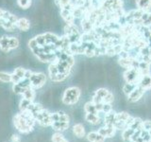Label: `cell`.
I'll list each match as a JSON object with an SVG mask.
<instances>
[{
	"instance_id": "obj_1",
	"label": "cell",
	"mask_w": 151,
	"mask_h": 142,
	"mask_svg": "<svg viewBox=\"0 0 151 142\" xmlns=\"http://www.w3.org/2000/svg\"><path fill=\"white\" fill-rule=\"evenodd\" d=\"M13 123L16 129L22 134H29L33 131L36 123L34 116L28 111H22L13 117Z\"/></svg>"
},
{
	"instance_id": "obj_2",
	"label": "cell",
	"mask_w": 151,
	"mask_h": 142,
	"mask_svg": "<svg viewBox=\"0 0 151 142\" xmlns=\"http://www.w3.org/2000/svg\"><path fill=\"white\" fill-rule=\"evenodd\" d=\"M80 95H81V92H80V89L78 87L71 86L64 91L61 101L66 105H74L78 101Z\"/></svg>"
},
{
	"instance_id": "obj_3",
	"label": "cell",
	"mask_w": 151,
	"mask_h": 142,
	"mask_svg": "<svg viewBox=\"0 0 151 142\" xmlns=\"http://www.w3.org/2000/svg\"><path fill=\"white\" fill-rule=\"evenodd\" d=\"M34 39L36 41V43L41 46H44L46 45H54L56 46V44L58 43L60 36H58L55 33L52 32H45V33H42V34H39L34 37Z\"/></svg>"
},
{
	"instance_id": "obj_4",
	"label": "cell",
	"mask_w": 151,
	"mask_h": 142,
	"mask_svg": "<svg viewBox=\"0 0 151 142\" xmlns=\"http://www.w3.org/2000/svg\"><path fill=\"white\" fill-rule=\"evenodd\" d=\"M142 77V74L140 72V70L138 67H131L129 69H126L124 73V79L126 80V83H134L138 85L139 80Z\"/></svg>"
},
{
	"instance_id": "obj_5",
	"label": "cell",
	"mask_w": 151,
	"mask_h": 142,
	"mask_svg": "<svg viewBox=\"0 0 151 142\" xmlns=\"http://www.w3.org/2000/svg\"><path fill=\"white\" fill-rule=\"evenodd\" d=\"M30 86L34 89L42 87L46 83V76L42 72H32L29 77Z\"/></svg>"
},
{
	"instance_id": "obj_6",
	"label": "cell",
	"mask_w": 151,
	"mask_h": 142,
	"mask_svg": "<svg viewBox=\"0 0 151 142\" xmlns=\"http://www.w3.org/2000/svg\"><path fill=\"white\" fill-rule=\"evenodd\" d=\"M123 0H105L100 7L105 12H113L123 9Z\"/></svg>"
},
{
	"instance_id": "obj_7",
	"label": "cell",
	"mask_w": 151,
	"mask_h": 142,
	"mask_svg": "<svg viewBox=\"0 0 151 142\" xmlns=\"http://www.w3.org/2000/svg\"><path fill=\"white\" fill-rule=\"evenodd\" d=\"M50 114L46 109H42L40 112H38L37 114L34 115V117L36 120V122H38L41 126H44V127H48L52 125V120H51V117H50Z\"/></svg>"
},
{
	"instance_id": "obj_8",
	"label": "cell",
	"mask_w": 151,
	"mask_h": 142,
	"mask_svg": "<svg viewBox=\"0 0 151 142\" xmlns=\"http://www.w3.org/2000/svg\"><path fill=\"white\" fill-rule=\"evenodd\" d=\"M74 7H75V4L73 3L69 5V6H66L64 8L60 9V16L66 23H74L75 21V17L73 14Z\"/></svg>"
},
{
	"instance_id": "obj_9",
	"label": "cell",
	"mask_w": 151,
	"mask_h": 142,
	"mask_svg": "<svg viewBox=\"0 0 151 142\" xmlns=\"http://www.w3.org/2000/svg\"><path fill=\"white\" fill-rule=\"evenodd\" d=\"M145 92V90H144L142 87H140L139 85H137L136 88L129 95V96H127L129 101H130V102H136V101H138L139 99H142V97L144 96Z\"/></svg>"
},
{
	"instance_id": "obj_10",
	"label": "cell",
	"mask_w": 151,
	"mask_h": 142,
	"mask_svg": "<svg viewBox=\"0 0 151 142\" xmlns=\"http://www.w3.org/2000/svg\"><path fill=\"white\" fill-rule=\"evenodd\" d=\"M0 50L8 53V52L12 51V45H11V36L3 35L0 37Z\"/></svg>"
},
{
	"instance_id": "obj_11",
	"label": "cell",
	"mask_w": 151,
	"mask_h": 142,
	"mask_svg": "<svg viewBox=\"0 0 151 142\" xmlns=\"http://www.w3.org/2000/svg\"><path fill=\"white\" fill-rule=\"evenodd\" d=\"M116 131L117 130H116V128L114 126L105 125L104 127L100 128V129L98 130V133L106 138V137H112L113 135H115Z\"/></svg>"
},
{
	"instance_id": "obj_12",
	"label": "cell",
	"mask_w": 151,
	"mask_h": 142,
	"mask_svg": "<svg viewBox=\"0 0 151 142\" xmlns=\"http://www.w3.org/2000/svg\"><path fill=\"white\" fill-rule=\"evenodd\" d=\"M138 85L140 87H142L145 91L151 89V75L150 74H146L143 75L141 77Z\"/></svg>"
},
{
	"instance_id": "obj_13",
	"label": "cell",
	"mask_w": 151,
	"mask_h": 142,
	"mask_svg": "<svg viewBox=\"0 0 151 142\" xmlns=\"http://www.w3.org/2000/svg\"><path fill=\"white\" fill-rule=\"evenodd\" d=\"M16 28H19L21 31H27L30 28V22L26 17L18 18L16 22Z\"/></svg>"
},
{
	"instance_id": "obj_14",
	"label": "cell",
	"mask_w": 151,
	"mask_h": 142,
	"mask_svg": "<svg viewBox=\"0 0 151 142\" xmlns=\"http://www.w3.org/2000/svg\"><path fill=\"white\" fill-rule=\"evenodd\" d=\"M87 140L89 142H104L105 141V137L101 135L98 132H91L86 135Z\"/></svg>"
},
{
	"instance_id": "obj_15",
	"label": "cell",
	"mask_w": 151,
	"mask_h": 142,
	"mask_svg": "<svg viewBox=\"0 0 151 142\" xmlns=\"http://www.w3.org/2000/svg\"><path fill=\"white\" fill-rule=\"evenodd\" d=\"M116 121H117V117L115 112L111 111L108 114H105V117H104V123H105V125L114 126Z\"/></svg>"
},
{
	"instance_id": "obj_16",
	"label": "cell",
	"mask_w": 151,
	"mask_h": 142,
	"mask_svg": "<svg viewBox=\"0 0 151 142\" xmlns=\"http://www.w3.org/2000/svg\"><path fill=\"white\" fill-rule=\"evenodd\" d=\"M85 120L89 122L92 125H97L100 123V117L99 114H92V113H86L85 116Z\"/></svg>"
},
{
	"instance_id": "obj_17",
	"label": "cell",
	"mask_w": 151,
	"mask_h": 142,
	"mask_svg": "<svg viewBox=\"0 0 151 142\" xmlns=\"http://www.w3.org/2000/svg\"><path fill=\"white\" fill-rule=\"evenodd\" d=\"M137 9L143 12H149L151 9V0H136Z\"/></svg>"
},
{
	"instance_id": "obj_18",
	"label": "cell",
	"mask_w": 151,
	"mask_h": 142,
	"mask_svg": "<svg viewBox=\"0 0 151 142\" xmlns=\"http://www.w3.org/2000/svg\"><path fill=\"white\" fill-rule=\"evenodd\" d=\"M73 133L76 136L78 137V138H82V137H84L85 135H86L85 128L81 123H77V124H75L73 126Z\"/></svg>"
},
{
	"instance_id": "obj_19",
	"label": "cell",
	"mask_w": 151,
	"mask_h": 142,
	"mask_svg": "<svg viewBox=\"0 0 151 142\" xmlns=\"http://www.w3.org/2000/svg\"><path fill=\"white\" fill-rule=\"evenodd\" d=\"M0 27L7 31H13L15 28H17L15 24H13L11 21L7 20V19H3V18H0Z\"/></svg>"
},
{
	"instance_id": "obj_20",
	"label": "cell",
	"mask_w": 151,
	"mask_h": 142,
	"mask_svg": "<svg viewBox=\"0 0 151 142\" xmlns=\"http://www.w3.org/2000/svg\"><path fill=\"white\" fill-rule=\"evenodd\" d=\"M51 127L56 132H63L69 128V122H63V121H55L52 123Z\"/></svg>"
},
{
	"instance_id": "obj_21",
	"label": "cell",
	"mask_w": 151,
	"mask_h": 142,
	"mask_svg": "<svg viewBox=\"0 0 151 142\" xmlns=\"http://www.w3.org/2000/svg\"><path fill=\"white\" fill-rule=\"evenodd\" d=\"M22 97L24 99H28V101H34L35 97H36L35 89L32 88L31 86L26 88L25 90H24V92L22 93Z\"/></svg>"
},
{
	"instance_id": "obj_22",
	"label": "cell",
	"mask_w": 151,
	"mask_h": 142,
	"mask_svg": "<svg viewBox=\"0 0 151 142\" xmlns=\"http://www.w3.org/2000/svg\"><path fill=\"white\" fill-rule=\"evenodd\" d=\"M150 63H147V62L145 61H139V64H138V69L140 70V72L143 75H146L149 74V67H150Z\"/></svg>"
},
{
	"instance_id": "obj_23",
	"label": "cell",
	"mask_w": 151,
	"mask_h": 142,
	"mask_svg": "<svg viewBox=\"0 0 151 142\" xmlns=\"http://www.w3.org/2000/svg\"><path fill=\"white\" fill-rule=\"evenodd\" d=\"M134 130L131 128H126L125 130H123L122 134V139L124 142H131V136L134 134Z\"/></svg>"
},
{
	"instance_id": "obj_24",
	"label": "cell",
	"mask_w": 151,
	"mask_h": 142,
	"mask_svg": "<svg viewBox=\"0 0 151 142\" xmlns=\"http://www.w3.org/2000/svg\"><path fill=\"white\" fill-rule=\"evenodd\" d=\"M142 26L144 27H151V12H145L143 16H142Z\"/></svg>"
},
{
	"instance_id": "obj_25",
	"label": "cell",
	"mask_w": 151,
	"mask_h": 142,
	"mask_svg": "<svg viewBox=\"0 0 151 142\" xmlns=\"http://www.w3.org/2000/svg\"><path fill=\"white\" fill-rule=\"evenodd\" d=\"M84 111L85 113H92V114H99L96 108V104L93 101H89L87 103H85L84 105Z\"/></svg>"
},
{
	"instance_id": "obj_26",
	"label": "cell",
	"mask_w": 151,
	"mask_h": 142,
	"mask_svg": "<svg viewBox=\"0 0 151 142\" xmlns=\"http://www.w3.org/2000/svg\"><path fill=\"white\" fill-rule=\"evenodd\" d=\"M0 82L4 83H12V73L5 72V71H0Z\"/></svg>"
},
{
	"instance_id": "obj_27",
	"label": "cell",
	"mask_w": 151,
	"mask_h": 142,
	"mask_svg": "<svg viewBox=\"0 0 151 142\" xmlns=\"http://www.w3.org/2000/svg\"><path fill=\"white\" fill-rule=\"evenodd\" d=\"M136 86H137V84L129 83H126L124 84V86H123V92H124L125 95H127V96H129V95L136 88Z\"/></svg>"
},
{
	"instance_id": "obj_28",
	"label": "cell",
	"mask_w": 151,
	"mask_h": 142,
	"mask_svg": "<svg viewBox=\"0 0 151 142\" xmlns=\"http://www.w3.org/2000/svg\"><path fill=\"white\" fill-rule=\"evenodd\" d=\"M129 128L133 129L134 131L138 129H142V128H143V120H142L140 117H134L133 122H132V124L130 125Z\"/></svg>"
},
{
	"instance_id": "obj_29",
	"label": "cell",
	"mask_w": 151,
	"mask_h": 142,
	"mask_svg": "<svg viewBox=\"0 0 151 142\" xmlns=\"http://www.w3.org/2000/svg\"><path fill=\"white\" fill-rule=\"evenodd\" d=\"M67 78H68V75L58 73V74H56L54 76H52V77H50V80L54 83H60V82H63V80H66Z\"/></svg>"
},
{
	"instance_id": "obj_30",
	"label": "cell",
	"mask_w": 151,
	"mask_h": 142,
	"mask_svg": "<svg viewBox=\"0 0 151 142\" xmlns=\"http://www.w3.org/2000/svg\"><path fill=\"white\" fill-rule=\"evenodd\" d=\"M32 102L33 101H28V99H27L22 98L21 101H20V104H19V108H20L21 112L27 110L28 107H29V105H30Z\"/></svg>"
},
{
	"instance_id": "obj_31",
	"label": "cell",
	"mask_w": 151,
	"mask_h": 142,
	"mask_svg": "<svg viewBox=\"0 0 151 142\" xmlns=\"http://www.w3.org/2000/svg\"><path fill=\"white\" fill-rule=\"evenodd\" d=\"M130 115L127 112H120V113H116V117H117V121H122V122H126L127 120L129 118Z\"/></svg>"
},
{
	"instance_id": "obj_32",
	"label": "cell",
	"mask_w": 151,
	"mask_h": 142,
	"mask_svg": "<svg viewBox=\"0 0 151 142\" xmlns=\"http://www.w3.org/2000/svg\"><path fill=\"white\" fill-rule=\"evenodd\" d=\"M31 3H32V0H17L18 6L22 9H27L28 8H30Z\"/></svg>"
},
{
	"instance_id": "obj_33",
	"label": "cell",
	"mask_w": 151,
	"mask_h": 142,
	"mask_svg": "<svg viewBox=\"0 0 151 142\" xmlns=\"http://www.w3.org/2000/svg\"><path fill=\"white\" fill-rule=\"evenodd\" d=\"M26 72H27V69L23 68V67H17V68L14 69V71L12 73L15 74L17 77H19L21 80H23V79H25Z\"/></svg>"
},
{
	"instance_id": "obj_34",
	"label": "cell",
	"mask_w": 151,
	"mask_h": 142,
	"mask_svg": "<svg viewBox=\"0 0 151 142\" xmlns=\"http://www.w3.org/2000/svg\"><path fill=\"white\" fill-rule=\"evenodd\" d=\"M109 93H110V91L107 90L106 88H99L94 92V95H96V96H98L99 98H101L103 101V99L105 98Z\"/></svg>"
},
{
	"instance_id": "obj_35",
	"label": "cell",
	"mask_w": 151,
	"mask_h": 142,
	"mask_svg": "<svg viewBox=\"0 0 151 142\" xmlns=\"http://www.w3.org/2000/svg\"><path fill=\"white\" fill-rule=\"evenodd\" d=\"M55 3L61 9V8H64L66 6H69V5L73 4L74 2L72 1V0H55Z\"/></svg>"
},
{
	"instance_id": "obj_36",
	"label": "cell",
	"mask_w": 151,
	"mask_h": 142,
	"mask_svg": "<svg viewBox=\"0 0 151 142\" xmlns=\"http://www.w3.org/2000/svg\"><path fill=\"white\" fill-rule=\"evenodd\" d=\"M64 139L63 135L60 132H56L55 134L52 135V142H61Z\"/></svg>"
},
{
	"instance_id": "obj_37",
	"label": "cell",
	"mask_w": 151,
	"mask_h": 142,
	"mask_svg": "<svg viewBox=\"0 0 151 142\" xmlns=\"http://www.w3.org/2000/svg\"><path fill=\"white\" fill-rule=\"evenodd\" d=\"M111 111H112V107H111V103H103L101 113L108 114V113H110Z\"/></svg>"
},
{
	"instance_id": "obj_38",
	"label": "cell",
	"mask_w": 151,
	"mask_h": 142,
	"mask_svg": "<svg viewBox=\"0 0 151 142\" xmlns=\"http://www.w3.org/2000/svg\"><path fill=\"white\" fill-rule=\"evenodd\" d=\"M114 99V97H113V94L112 93H109L107 96L103 99V103H111Z\"/></svg>"
},
{
	"instance_id": "obj_39",
	"label": "cell",
	"mask_w": 151,
	"mask_h": 142,
	"mask_svg": "<svg viewBox=\"0 0 151 142\" xmlns=\"http://www.w3.org/2000/svg\"><path fill=\"white\" fill-rule=\"evenodd\" d=\"M143 129L145 131H150L151 130V120H145L143 121Z\"/></svg>"
},
{
	"instance_id": "obj_40",
	"label": "cell",
	"mask_w": 151,
	"mask_h": 142,
	"mask_svg": "<svg viewBox=\"0 0 151 142\" xmlns=\"http://www.w3.org/2000/svg\"><path fill=\"white\" fill-rule=\"evenodd\" d=\"M12 142H21V137L18 135H12V138H11Z\"/></svg>"
},
{
	"instance_id": "obj_41",
	"label": "cell",
	"mask_w": 151,
	"mask_h": 142,
	"mask_svg": "<svg viewBox=\"0 0 151 142\" xmlns=\"http://www.w3.org/2000/svg\"><path fill=\"white\" fill-rule=\"evenodd\" d=\"M61 142H69V141H68V140H66V139L64 138V139H63V141H61Z\"/></svg>"
},
{
	"instance_id": "obj_42",
	"label": "cell",
	"mask_w": 151,
	"mask_h": 142,
	"mask_svg": "<svg viewBox=\"0 0 151 142\" xmlns=\"http://www.w3.org/2000/svg\"><path fill=\"white\" fill-rule=\"evenodd\" d=\"M11 142H12V141H11Z\"/></svg>"
}]
</instances>
